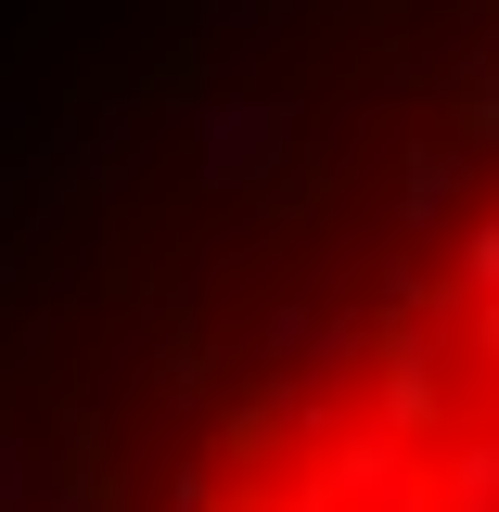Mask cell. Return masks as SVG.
<instances>
[{"label":"cell","mask_w":499,"mask_h":512,"mask_svg":"<svg viewBox=\"0 0 499 512\" xmlns=\"http://www.w3.org/2000/svg\"><path fill=\"white\" fill-rule=\"evenodd\" d=\"M0 512H499V0H282L0 154Z\"/></svg>","instance_id":"6da1fadb"}]
</instances>
